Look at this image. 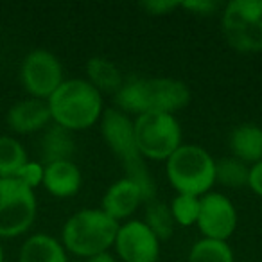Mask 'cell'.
<instances>
[{"instance_id": "obj_1", "label": "cell", "mask_w": 262, "mask_h": 262, "mask_svg": "<svg viewBox=\"0 0 262 262\" xmlns=\"http://www.w3.org/2000/svg\"><path fill=\"white\" fill-rule=\"evenodd\" d=\"M190 101V90L183 81L171 77L129 79L115 92V104L122 113H169L180 112Z\"/></svg>"}, {"instance_id": "obj_2", "label": "cell", "mask_w": 262, "mask_h": 262, "mask_svg": "<svg viewBox=\"0 0 262 262\" xmlns=\"http://www.w3.org/2000/svg\"><path fill=\"white\" fill-rule=\"evenodd\" d=\"M101 133L106 146L122 162L127 172L126 178L133 180L140 187L144 201L147 203L157 200V183L147 171L142 155L139 153L133 133V120L119 110L108 108L101 115Z\"/></svg>"}, {"instance_id": "obj_3", "label": "cell", "mask_w": 262, "mask_h": 262, "mask_svg": "<svg viewBox=\"0 0 262 262\" xmlns=\"http://www.w3.org/2000/svg\"><path fill=\"white\" fill-rule=\"evenodd\" d=\"M56 126L79 131L94 126L102 115V97L97 88L84 79L63 81L47 101Z\"/></svg>"}, {"instance_id": "obj_4", "label": "cell", "mask_w": 262, "mask_h": 262, "mask_svg": "<svg viewBox=\"0 0 262 262\" xmlns=\"http://www.w3.org/2000/svg\"><path fill=\"white\" fill-rule=\"evenodd\" d=\"M119 223L101 208H84L70 215L63 226V246L77 257H97L108 253L115 243Z\"/></svg>"}, {"instance_id": "obj_5", "label": "cell", "mask_w": 262, "mask_h": 262, "mask_svg": "<svg viewBox=\"0 0 262 262\" xmlns=\"http://www.w3.org/2000/svg\"><path fill=\"white\" fill-rule=\"evenodd\" d=\"M165 162L169 183L178 194L201 198L214 187L215 160L203 147L182 144Z\"/></svg>"}, {"instance_id": "obj_6", "label": "cell", "mask_w": 262, "mask_h": 262, "mask_svg": "<svg viewBox=\"0 0 262 262\" xmlns=\"http://www.w3.org/2000/svg\"><path fill=\"white\" fill-rule=\"evenodd\" d=\"M139 153L149 160H167L182 146V127L174 115L144 113L133 122Z\"/></svg>"}, {"instance_id": "obj_7", "label": "cell", "mask_w": 262, "mask_h": 262, "mask_svg": "<svg viewBox=\"0 0 262 262\" xmlns=\"http://www.w3.org/2000/svg\"><path fill=\"white\" fill-rule=\"evenodd\" d=\"M223 34L239 52H262V0H232L223 9Z\"/></svg>"}, {"instance_id": "obj_8", "label": "cell", "mask_w": 262, "mask_h": 262, "mask_svg": "<svg viewBox=\"0 0 262 262\" xmlns=\"http://www.w3.org/2000/svg\"><path fill=\"white\" fill-rule=\"evenodd\" d=\"M36 217L33 189L16 178H0V237L24 233Z\"/></svg>"}, {"instance_id": "obj_9", "label": "cell", "mask_w": 262, "mask_h": 262, "mask_svg": "<svg viewBox=\"0 0 262 262\" xmlns=\"http://www.w3.org/2000/svg\"><path fill=\"white\" fill-rule=\"evenodd\" d=\"M26 90L34 99H49L63 83V69L52 52L38 49L26 56L20 70Z\"/></svg>"}, {"instance_id": "obj_10", "label": "cell", "mask_w": 262, "mask_h": 262, "mask_svg": "<svg viewBox=\"0 0 262 262\" xmlns=\"http://www.w3.org/2000/svg\"><path fill=\"white\" fill-rule=\"evenodd\" d=\"M198 228L205 239L228 241L237 226L235 205L221 192H208L200 198Z\"/></svg>"}, {"instance_id": "obj_11", "label": "cell", "mask_w": 262, "mask_h": 262, "mask_svg": "<svg viewBox=\"0 0 262 262\" xmlns=\"http://www.w3.org/2000/svg\"><path fill=\"white\" fill-rule=\"evenodd\" d=\"M113 246L124 262H157L160 257V239L137 219L119 226Z\"/></svg>"}, {"instance_id": "obj_12", "label": "cell", "mask_w": 262, "mask_h": 262, "mask_svg": "<svg viewBox=\"0 0 262 262\" xmlns=\"http://www.w3.org/2000/svg\"><path fill=\"white\" fill-rule=\"evenodd\" d=\"M144 201V194L140 187L133 180L120 178L115 183L108 187L106 194L102 196L101 210L106 212L110 217H113L117 223L127 219L133 212L139 208V205Z\"/></svg>"}, {"instance_id": "obj_13", "label": "cell", "mask_w": 262, "mask_h": 262, "mask_svg": "<svg viewBox=\"0 0 262 262\" xmlns=\"http://www.w3.org/2000/svg\"><path fill=\"white\" fill-rule=\"evenodd\" d=\"M51 120L49 104L41 99L20 101L8 112V124L16 133H34Z\"/></svg>"}, {"instance_id": "obj_14", "label": "cell", "mask_w": 262, "mask_h": 262, "mask_svg": "<svg viewBox=\"0 0 262 262\" xmlns=\"http://www.w3.org/2000/svg\"><path fill=\"white\" fill-rule=\"evenodd\" d=\"M43 187L56 198H70L81 189V171L72 160L47 164L43 171Z\"/></svg>"}, {"instance_id": "obj_15", "label": "cell", "mask_w": 262, "mask_h": 262, "mask_svg": "<svg viewBox=\"0 0 262 262\" xmlns=\"http://www.w3.org/2000/svg\"><path fill=\"white\" fill-rule=\"evenodd\" d=\"M228 146L233 158L244 164H257L262 160V127L251 122L239 124L230 133Z\"/></svg>"}, {"instance_id": "obj_16", "label": "cell", "mask_w": 262, "mask_h": 262, "mask_svg": "<svg viewBox=\"0 0 262 262\" xmlns=\"http://www.w3.org/2000/svg\"><path fill=\"white\" fill-rule=\"evenodd\" d=\"M20 262H69L63 244L54 237L36 233L24 243L20 250Z\"/></svg>"}, {"instance_id": "obj_17", "label": "cell", "mask_w": 262, "mask_h": 262, "mask_svg": "<svg viewBox=\"0 0 262 262\" xmlns=\"http://www.w3.org/2000/svg\"><path fill=\"white\" fill-rule=\"evenodd\" d=\"M86 76L88 83L99 92H117L122 86V76L120 70L117 69L115 63L110 59L95 56L90 58L86 63Z\"/></svg>"}, {"instance_id": "obj_18", "label": "cell", "mask_w": 262, "mask_h": 262, "mask_svg": "<svg viewBox=\"0 0 262 262\" xmlns=\"http://www.w3.org/2000/svg\"><path fill=\"white\" fill-rule=\"evenodd\" d=\"M74 155V139L70 131L61 126H52L41 139V157L47 164L70 160Z\"/></svg>"}, {"instance_id": "obj_19", "label": "cell", "mask_w": 262, "mask_h": 262, "mask_svg": "<svg viewBox=\"0 0 262 262\" xmlns=\"http://www.w3.org/2000/svg\"><path fill=\"white\" fill-rule=\"evenodd\" d=\"M27 162L26 149L11 137H0V178H15Z\"/></svg>"}, {"instance_id": "obj_20", "label": "cell", "mask_w": 262, "mask_h": 262, "mask_svg": "<svg viewBox=\"0 0 262 262\" xmlns=\"http://www.w3.org/2000/svg\"><path fill=\"white\" fill-rule=\"evenodd\" d=\"M189 262H233V251L226 241L200 239L189 253Z\"/></svg>"}, {"instance_id": "obj_21", "label": "cell", "mask_w": 262, "mask_h": 262, "mask_svg": "<svg viewBox=\"0 0 262 262\" xmlns=\"http://www.w3.org/2000/svg\"><path fill=\"white\" fill-rule=\"evenodd\" d=\"M146 223L149 230L160 241H167L174 232V219L171 215L167 205L160 203L158 200L147 201L146 203Z\"/></svg>"}, {"instance_id": "obj_22", "label": "cell", "mask_w": 262, "mask_h": 262, "mask_svg": "<svg viewBox=\"0 0 262 262\" xmlns=\"http://www.w3.org/2000/svg\"><path fill=\"white\" fill-rule=\"evenodd\" d=\"M248 174H250V167H246V164L237 158H225L221 162H215V182L230 189L246 187Z\"/></svg>"}, {"instance_id": "obj_23", "label": "cell", "mask_w": 262, "mask_h": 262, "mask_svg": "<svg viewBox=\"0 0 262 262\" xmlns=\"http://www.w3.org/2000/svg\"><path fill=\"white\" fill-rule=\"evenodd\" d=\"M169 210L176 225L192 226L198 223V215H200V198L190 194H176Z\"/></svg>"}, {"instance_id": "obj_24", "label": "cell", "mask_w": 262, "mask_h": 262, "mask_svg": "<svg viewBox=\"0 0 262 262\" xmlns=\"http://www.w3.org/2000/svg\"><path fill=\"white\" fill-rule=\"evenodd\" d=\"M43 171L45 167L38 162H26V164L20 167V171L15 174V178L18 182H22L26 187L29 189H34L40 183H43Z\"/></svg>"}, {"instance_id": "obj_25", "label": "cell", "mask_w": 262, "mask_h": 262, "mask_svg": "<svg viewBox=\"0 0 262 262\" xmlns=\"http://www.w3.org/2000/svg\"><path fill=\"white\" fill-rule=\"evenodd\" d=\"M182 2L178 0H149V2H142L140 8L147 13V15H153V16H160V15H169L172 13L174 9L180 8Z\"/></svg>"}, {"instance_id": "obj_26", "label": "cell", "mask_w": 262, "mask_h": 262, "mask_svg": "<svg viewBox=\"0 0 262 262\" xmlns=\"http://www.w3.org/2000/svg\"><path fill=\"white\" fill-rule=\"evenodd\" d=\"M180 8L189 9V11H192L194 15L207 16V15H212V13L219 8V4L214 2V0H192V2L187 0V2H182V4H180Z\"/></svg>"}, {"instance_id": "obj_27", "label": "cell", "mask_w": 262, "mask_h": 262, "mask_svg": "<svg viewBox=\"0 0 262 262\" xmlns=\"http://www.w3.org/2000/svg\"><path fill=\"white\" fill-rule=\"evenodd\" d=\"M248 187L253 190L257 196L262 198V160L253 164L250 167V174H248Z\"/></svg>"}, {"instance_id": "obj_28", "label": "cell", "mask_w": 262, "mask_h": 262, "mask_svg": "<svg viewBox=\"0 0 262 262\" xmlns=\"http://www.w3.org/2000/svg\"><path fill=\"white\" fill-rule=\"evenodd\" d=\"M86 262H117V260L110 253H102V255H97V257L88 258Z\"/></svg>"}, {"instance_id": "obj_29", "label": "cell", "mask_w": 262, "mask_h": 262, "mask_svg": "<svg viewBox=\"0 0 262 262\" xmlns=\"http://www.w3.org/2000/svg\"><path fill=\"white\" fill-rule=\"evenodd\" d=\"M0 262H4V251H2V246H0Z\"/></svg>"}]
</instances>
